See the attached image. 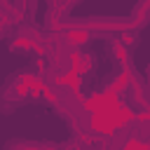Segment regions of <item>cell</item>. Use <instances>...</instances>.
Returning a JSON list of instances; mask_svg holds the SVG:
<instances>
[{
    "instance_id": "1",
    "label": "cell",
    "mask_w": 150,
    "mask_h": 150,
    "mask_svg": "<svg viewBox=\"0 0 150 150\" xmlns=\"http://www.w3.org/2000/svg\"><path fill=\"white\" fill-rule=\"evenodd\" d=\"M38 87H40V84H38V77L30 75V70L14 73V75L5 82V87H2V91H0V110H2L5 115L14 112L19 105H23V103L30 101V96L38 91Z\"/></svg>"
},
{
    "instance_id": "2",
    "label": "cell",
    "mask_w": 150,
    "mask_h": 150,
    "mask_svg": "<svg viewBox=\"0 0 150 150\" xmlns=\"http://www.w3.org/2000/svg\"><path fill=\"white\" fill-rule=\"evenodd\" d=\"M9 49L14 52V54H42V49H45V35L38 30V28H33V26H21L19 30H16V35L12 38V42H9Z\"/></svg>"
},
{
    "instance_id": "3",
    "label": "cell",
    "mask_w": 150,
    "mask_h": 150,
    "mask_svg": "<svg viewBox=\"0 0 150 150\" xmlns=\"http://www.w3.org/2000/svg\"><path fill=\"white\" fill-rule=\"evenodd\" d=\"M5 150H59L52 141H30V138H12L5 143Z\"/></svg>"
},
{
    "instance_id": "4",
    "label": "cell",
    "mask_w": 150,
    "mask_h": 150,
    "mask_svg": "<svg viewBox=\"0 0 150 150\" xmlns=\"http://www.w3.org/2000/svg\"><path fill=\"white\" fill-rule=\"evenodd\" d=\"M150 19V0H138V5L134 7L129 21H131V30H141Z\"/></svg>"
},
{
    "instance_id": "5",
    "label": "cell",
    "mask_w": 150,
    "mask_h": 150,
    "mask_svg": "<svg viewBox=\"0 0 150 150\" xmlns=\"http://www.w3.org/2000/svg\"><path fill=\"white\" fill-rule=\"evenodd\" d=\"M68 2H70V5H77V2H82V0H68Z\"/></svg>"
},
{
    "instance_id": "6",
    "label": "cell",
    "mask_w": 150,
    "mask_h": 150,
    "mask_svg": "<svg viewBox=\"0 0 150 150\" xmlns=\"http://www.w3.org/2000/svg\"><path fill=\"white\" fill-rule=\"evenodd\" d=\"M47 2H59V0H47Z\"/></svg>"
}]
</instances>
